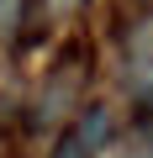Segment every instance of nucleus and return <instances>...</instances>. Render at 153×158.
I'll list each match as a JSON object with an SVG mask.
<instances>
[{"label": "nucleus", "instance_id": "1", "mask_svg": "<svg viewBox=\"0 0 153 158\" xmlns=\"http://www.w3.org/2000/svg\"><path fill=\"white\" fill-rule=\"evenodd\" d=\"M106 121H111V116H106V111H100V106H90V111H85V121H79V132H74V137H79V142H85V148H90V153H95V148H100V142H106V132H111V127H106Z\"/></svg>", "mask_w": 153, "mask_h": 158}, {"label": "nucleus", "instance_id": "2", "mask_svg": "<svg viewBox=\"0 0 153 158\" xmlns=\"http://www.w3.org/2000/svg\"><path fill=\"white\" fill-rule=\"evenodd\" d=\"M53 158H90V148H85L79 137L69 132V137H58V148H53Z\"/></svg>", "mask_w": 153, "mask_h": 158}, {"label": "nucleus", "instance_id": "3", "mask_svg": "<svg viewBox=\"0 0 153 158\" xmlns=\"http://www.w3.org/2000/svg\"><path fill=\"white\" fill-rule=\"evenodd\" d=\"M142 111H153V90H142Z\"/></svg>", "mask_w": 153, "mask_h": 158}]
</instances>
